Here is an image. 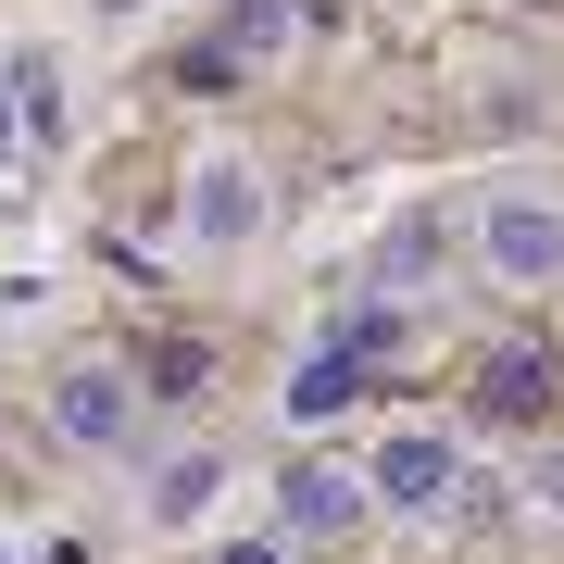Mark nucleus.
Returning <instances> with one entry per match:
<instances>
[{
    "label": "nucleus",
    "instance_id": "f257e3e1",
    "mask_svg": "<svg viewBox=\"0 0 564 564\" xmlns=\"http://www.w3.org/2000/svg\"><path fill=\"white\" fill-rule=\"evenodd\" d=\"M477 276L489 289H564V188L514 176L477 202Z\"/></svg>",
    "mask_w": 564,
    "mask_h": 564
},
{
    "label": "nucleus",
    "instance_id": "f03ea898",
    "mask_svg": "<svg viewBox=\"0 0 564 564\" xmlns=\"http://www.w3.org/2000/svg\"><path fill=\"white\" fill-rule=\"evenodd\" d=\"M39 414H51V440H63V452H139V426H151V389H139V364H101V351H76V364H51Z\"/></svg>",
    "mask_w": 564,
    "mask_h": 564
},
{
    "label": "nucleus",
    "instance_id": "7ed1b4c3",
    "mask_svg": "<svg viewBox=\"0 0 564 564\" xmlns=\"http://www.w3.org/2000/svg\"><path fill=\"white\" fill-rule=\"evenodd\" d=\"M263 163L251 151H188V176H176V226H188V251L202 263H239V251H263Z\"/></svg>",
    "mask_w": 564,
    "mask_h": 564
},
{
    "label": "nucleus",
    "instance_id": "20e7f679",
    "mask_svg": "<svg viewBox=\"0 0 564 564\" xmlns=\"http://www.w3.org/2000/svg\"><path fill=\"white\" fill-rule=\"evenodd\" d=\"M364 489H377V514H402V527L452 514V489H464V440H452V426H389L377 464H364Z\"/></svg>",
    "mask_w": 564,
    "mask_h": 564
},
{
    "label": "nucleus",
    "instance_id": "39448f33",
    "mask_svg": "<svg viewBox=\"0 0 564 564\" xmlns=\"http://www.w3.org/2000/svg\"><path fill=\"white\" fill-rule=\"evenodd\" d=\"M364 514H377V489H364V464H339V452H302V464L276 477V540H289V552L351 540Z\"/></svg>",
    "mask_w": 564,
    "mask_h": 564
},
{
    "label": "nucleus",
    "instance_id": "423d86ee",
    "mask_svg": "<svg viewBox=\"0 0 564 564\" xmlns=\"http://www.w3.org/2000/svg\"><path fill=\"white\" fill-rule=\"evenodd\" d=\"M226 489H239V464H226L214 440H188V452H151V489H139V527H151V540H202Z\"/></svg>",
    "mask_w": 564,
    "mask_h": 564
},
{
    "label": "nucleus",
    "instance_id": "0eeeda50",
    "mask_svg": "<svg viewBox=\"0 0 564 564\" xmlns=\"http://www.w3.org/2000/svg\"><path fill=\"white\" fill-rule=\"evenodd\" d=\"M364 389H377V364H364L351 339H326V351H302V364H289V389H276V402H289V426H339Z\"/></svg>",
    "mask_w": 564,
    "mask_h": 564
},
{
    "label": "nucleus",
    "instance_id": "6e6552de",
    "mask_svg": "<svg viewBox=\"0 0 564 564\" xmlns=\"http://www.w3.org/2000/svg\"><path fill=\"white\" fill-rule=\"evenodd\" d=\"M477 402H489V414H540V402H552V364H540V351H489V364H477Z\"/></svg>",
    "mask_w": 564,
    "mask_h": 564
},
{
    "label": "nucleus",
    "instance_id": "1a4fd4ad",
    "mask_svg": "<svg viewBox=\"0 0 564 564\" xmlns=\"http://www.w3.org/2000/svg\"><path fill=\"white\" fill-rule=\"evenodd\" d=\"M13 126H25V139H63V63L51 51L13 63Z\"/></svg>",
    "mask_w": 564,
    "mask_h": 564
},
{
    "label": "nucleus",
    "instance_id": "9d476101",
    "mask_svg": "<svg viewBox=\"0 0 564 564\" xmlns=\"http://www.w3.org/2000/svg\"><path fill=\"white\" fill-rule=\"evenodd\" d=\"M139 389H151V402H202V389H214V351H188V339H176V351H151V377H139Z\"/></svg>",
    "mask_w": 564,
    "mask_h": 564
},
{
    "label": "nucleus",
    "instance_id": "9b49d317",
    "mask_svg": "<svg viewBox=\"0 0 564 564\" xmlns=\"http://www.w3.org/2000/svg\"><path fill=\"white\" fill-rule=\"evenodd\" d=\"M426 263H440V226H426V214H414V226H402V239H389V289H414V276H426Z\"/></svg>",
    "mask_w": 564,
    "mask_h": 564
},
{
    "label": "nucleus",
    "instance_id": "f8f14e48",
    "mask_svg": "<svg viewBox=\"0 0 564 564\" xmlns=\"http://www.w3.org/2000/svg\"><path fill=\"white\" fill-rule=\"evenodd\" d=\"M202 564H302V552H289V540H276V527H263V540H214Z\"/></svg>",
    "mask_w": 564,
    "mask_h": 564
},
{
    "label": "nucleus",
    "instance_id": "ddd939ff",
    "mask_svg": "<svg viewBox=\"0 0 564 564\" xmlns=\"http://www.w3.org/2000/svg\"><path fill=\"white\" fill-rule=\"evenodd\" d=\"M527 502H540V514L564 527V452H540V464H527Z\"/></svg>",
    "mask_w": 564,
    "mask_h": 564
},
{
    "label": "nucleus",
    "instance_id": "4468645a",
    "mask_svg": "<svg viewBox=\"0 0 564 564\" xmlns=\"http://www.w3.org/2000/svg\"><path fill=\"white\" fill-rule=\"evenodd\" d=\"M13 139H25V126H13V101H0V151H13Z\"/></svg>",
    "mask_w": 564,
    "mask_h": 564
}]
</instances>
